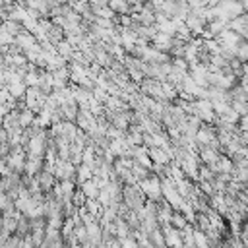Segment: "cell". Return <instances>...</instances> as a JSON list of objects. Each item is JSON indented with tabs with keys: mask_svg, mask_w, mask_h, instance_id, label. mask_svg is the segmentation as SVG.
Listing matches in <instances>:
<instances>
[{
	"mask_svg": "<svg viewBox=\"0 0 248 248\" xmlns=\"http://www.w3.org/2000/svg\"><path fill=\"white\" fill-rule=\"evenodd\" d=\"M120 202L126 209L130 211H140L145 203V196L141 192V188L138 184H126L122 186V194H120Z\"/></svg>",
	"mask_w": 248,
	"mask_h": 248,
	"instance_id": "obj_1",
	"label": "cell"
},
{
	"mask_svg": "<svg viewBox=\"0 0 248 248\" xmlns=\"http://www.w3.org/2000/svg\"><path fill=\"white\" fill-rule=\"evenodd\" d=\"M215 8H217L219 17H221V19H227V21H231V19H234V17H238L240 14L246 12V10L240 6V2H236V0H225V2L217 4Z\"/></svg>",
	"mask_w": 248,
	"mask_h": 248,
	"instance_id": "obj_2",
	"label": "cell"
},
{
	"mask_svg": "<svg viewBox=\"0 0 248 248\" xmlns=\"http://www.w3.org/2000/svg\"><path fill=\"white\" fill-rule=\"evenodd\" d=\"M184 25L192 33V37H202V33L205 31V19H203V16H196L192 12L184 17Z\"/></svg>",
	"mask_w": 248,
	"mask_h": 248,
	"instance_id": "obj_3",
	"label": "cell"
},
{
	"mask_svg": "<svg viewBox=\"0 0 248 248\" xmlns=\"http://www.w3.org/2000/svg\"><path fill=\"white\" fill-rule=\"evenodd\" d=\"M227 29H231V31H234L238 37L246 39V35H248V16H246V12L240 14L238 17L231 19V21L227 23Z\"/></svg>",
	"mask_w": 248,
	"mask_h": 248,
	"instance_id": "obj_4",
	"label": "cell"
},
{
	"mask_svg": "<svg viewBox=\"0 0 248 248\" xmlns=\"http://www.w3.org/2000/svg\"><path fill=\"white\" fill-rule=\"evenodd\" d=\"M4 161L10 167V170L21 174L23 172V165H25V151H10Z\"/></svg>",
	"mask_w": 248,
	"mask_h": 248,
	"instance_id": "obj_5",
	"label": "cell"
},
{
	"mask_svg": "<svg viewBox=\"0 0 248 248\" xmlns=\"http://www.w3.org/2000/svg\"><path fill=\"white\" fill-rule=\"evenodd\" d=\"M45 167V159L37 157V155H25V165H23V172L35 176L39 170H43Z\"/></svg>",
	"mask_w": 248,
	"mask_h": 248,
	"instance_id": "obj_6",
	"label": "cell"
},
{
	"mask_svg": "<svg viewBox=\"0 0 248 248\" xmlns=\"http://www.w3.org/2000/svg\"><path fill=\"white\" fill-rule=\"evenodd\" d=\"M79 192L85 196V200H95L97 198V194H99V190H101V186H99V180L93 176V178H89V180H85V182H81L79 186Z\"/></svg>",
	"mask_w": 248,
	"mask_h": 248,
	"instance_id": "obj_7",
	"label": "cell"
},
{
	"mask_svg": "<svg viewBox=\"0 0 248 248\" xmlns=\"http://www.w3.org/2000/svg\"><path fill=\"white\" fill-rule=\"evenodd\" d=\"M147 155L151 159L153 165H161V167H167L170 163V155L167 151H163L161 147H149L147 149Z\"/></svg>",
	"mask_w": 248,
	"mask_h": 248,
	"instance_id": "obj_8",
	"label": "cell"
},
{
	"mask_svg": "<svg viewBox=\"0 0 248 248\" xmlns=\"http://www.w3.org/2000/svg\"><path fill=\"white\" fill-rule=\"evenodd\" d=\"M35 43H37V41H35V37H33L31 33H27V31H23V33H19V35H16V37H14V45H16L21 52H27Z\"/></svg>",
	"mask_w": 248,
	"mask_h": 248,
	"instance_id": "obj_9",
	"label": "cell"
},
{
	"mask_svg": "<svg viewBox=\"0 0 248 248\" xmlns=\"http://www.w3.org/2000/svg\"><path fill=\"white\" fill-rule=\"evenodd\" d=\"M107 6H108V10H110L114 16H128V14H130V4H128V0H107Z\"/></svg>",
	"mask_w": 248,
	"mask_h": 248,
	"instance_id": "obj_10",
	"label": "cell"
},
{
	"mask_svg": "<svg viewBox=\"0 0 248 248\" xmlns=\"http://www.w3.org/2000/svg\"><path fill=\"white\" fill-rule=\"evenodd\" d=\"M17 120H19V126H21V130H25V128H29L33 122H35V112H31L29 108H21L19 112H17Z\"/></svg>",
	"mask_w": 248,
	"mask_h": 248,
	"instance_id": "obj_11",
	"label": "cell"
},
{
	"mask_svg": "<svg viewBox=\"0 0 248 248\" xmlns=\"http://www.w3.org/2000/svg\"><path fill=\"white\" fill-rule=\"evenodd\" d=\"M89 178H93L91 167H87V165H78V167H76L74 182H76V184H81V182H85V180H89Z\"/></svg>",
	"mask_w": 248,
	"mask_h": 248,
	"instance_id": "obj_12",
	"label": "cell"
},
{
	"mask_svg": "<svg viewBox=\"0 0 248 248\" xmlns=\"http://www.w3.org/2000/svg\"><path fill=\"white\" fill-rule=\"evenodd\" d=\"M0 27L8 33V35H12V37H16V35H19V33H23V29H21V23H17V21H12V19H4L2 23H0Z\"/></svg>",
	"mask_w": 248,
	"mask_h": 248,
	"instance_id": "obj_13",
	"label": "cell"
},
{
	"mask_svg": "<svg viewBox=\"0 0 248 248\" xmlns=\"http://www.w3.org/2000/svg\"><path fill=\"white\" fill-rule=\"evenodd\" d=\"M246 56H248V43H246V41H240V43L236 45V48H234V58L244 64V62H246Z\"/></svg>",
	"mask_w": 248,
	"mask_h": 248,
	"instance_id": "obj_14",
	"label": "cell"
},
{
	"mask_svg": "<svg viewBox=\"0 0 248 248\" xmlns=\"http://www.w3.org/2000/svg\"><path fill=\"white\" fill-rule=\"evenodd\" d=\"M130 6H136V4H143V0H128Z\"/></svg>",
	"mask_w": 248,
	"mask_h": 248,
	"instance_id": "obj_15",
	"label": "cell"
},
{
	"mask_svg": "<svg viewBox=\"0 0 248 248\" xmlns=\"http://www.w3.org/2000/svg\"><path fill=\"white\" fill-rule=\"evenodd\" d=\"M87 2H89V4H93V2H95V0H87Z\"/></svg>",
	"mask_w": 248,
	"mask_h": 248,
	"instance_id": "obj_16",
	"label": "cell"
}]
</instances>
